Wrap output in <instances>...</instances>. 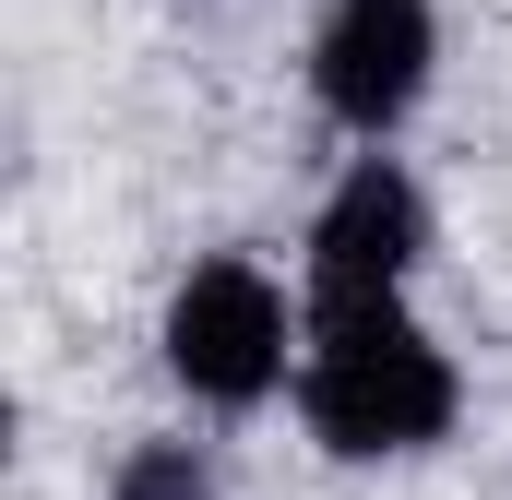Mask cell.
<instances>
[{"mask_svg":"<svg viewBox=\"0 0 512 500\" xmlns=\"http://www.w3.org/2000/svg\"><path fill=\"white\" fill-rule=\"evenodd\" d=\"M417 250H429L417 179H405L393 155H358V167L334 179L322 227H310V298H322V310H382L393 286L417 274Z\"/></svg>","mask_w":512,"mask_h":500,"instance_id":"277c9868","label":"cell"},{"mask_svg":"<svg viewBox=\"0 0 512 500\" xmlns=\"http://www.w3.org/2000/svg\"><path fill=\"white\" fill-rule=\"evenodd\" d=\"M298 405H310V429L334 441V453H417V441H441L453 429V405H465V381L453 358L405 322V310H322V346H310V370H298Z\"/></svg>","mask_w":512,"mask_h":500,"instance_id":"6da1fadb","label":"cell"},{"mask_svg":"<svg viewBox=\"0 0 512 500\" xmlns=\"http://www.w3.org/2000/svg\"><path fill=\"white\" fill-rule=\"evenodd\" d=\"M167 370L191 381L203 405H262L286 381V298L262 286L251 262H203L167 298Z\"/></svg>","mask_w":512,"mask_h":500,"instance_id":"7a4b0ae2","label":"cell"},{"mask_svg":"<svg viewBox=\"0 0 512 500\" xmlns=\"http://www.w3.org/2000/svg\"><path fill=\"white\" fill-rule=\"evenodd\" d=\"M429 60H441L429 0H334L322 36H310V96H322L346 131L382 143V131L429 96Z\"/></svg>","mask_w":512,"mask_h":500,"instance_id":"3957f363","label":"cell"},{"mask_svg":"<svg viewBox=\"0 0 512 500\" xmlns=\"http://www.w3.org/2000/svg\"><path fill=\"white\" fill-rule=\"evenodd\" d=\"M108 500H215V465L191 441H143L120 477H108Z\"/></svg>","mask_w":512,"mask_h":500,"instance_id":"5b68a950","label":"cell"}]
</instances>
